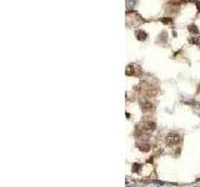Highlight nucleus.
I'll return each instance as SVG.
<instances>
[{
  "label": "nucleus",
  "instance_id": "6e6552de",
  "mask_svg": "<svg viewBox=\"0 0 200 187\" xmlns=\"http://www.w3.org/2000/svg\"><path fill=\"white\" fill-rule=\"evenodd\" d=\"M161 21H163V23H165V24H170V23H171L170 19H163Z\"/></svg>",
  "mask_w": 200,
  "mask_h": 187
},
{
  "label": "nucleus",
  "instance_id": "20e7f679",
  "mask_svg": "<svg viewBox=\"0 0 200 187\" xmlns=\"http://www.w3.org/2000/svg\"><path fill=\"white\" fill-rule=\"evenodd\" d=\"M136 36L139 40H145L146 39V33H144L143 30H140V31H136Z\"/></svg>",
  "mask_w": 200,
  "mask_h": 187
},
{
  "label": "nucleus",
  "instance_id": "f257e3e1",
  "mask_svg": "<svg viewBox=\"0 0 200 187\" xmlns=\"http://www.w3.org/2000/svg\"><path fill=\"white\" fill-rule=\"evenodd\" d=\"M180 141H181V136L179 133H176V132L168 133V136H166V143H168V145H170V146L178 145Z\"/></svg>",
  "mask_w": 200,
  "mask_h": 187
},
{
  "label": "nucleus",
  "instance_id": "39448f33",
  "mask_svg": "<svg viewBox=\"0 0 200 187\" xmlns=\"http://www.w3.org/2000/svg\"><path fill=\"white\" fill-rule=\"evenodd\" d=\"M191 44H195V45H200V36H196V37H193L189 40Z\"/></svg>",
  "mask_w": 200,
  "mask_h": 187
},
{
  "label": "nucleus",
  "instance_id": "423d86ee",
  "mask_svg": "<svg viewBox=\"0 0 200 187\" xmlns=\"http://www.w3.org/2000/svg\"><path fill=\"white\" fill-rule=\"evenodd\" d=\"M189 31H191V33H194V34H196L198 31H199V30H198V28H196V25H190V26H189Z\"/></svg>",
  "mask_w": 200,
  "mask_h": 187
},
{
  "label": "nucleus",
  "instance_id": "0eeeda50",
  "mask_svg": "<svg viewBox=\"0 0 200 187\" xmlns=\"http://www.w3.org/2000/svg\"><path fill=\"white\" fill-rule=\"evenodd\" d=\"M135 3H136V0H126V8H133Z\"/></svg>",
  "mask_w": 200,
  "mask_h": 187
},
{
  "label": "nucleus",
  "instance_id": "f03ea898",
  "mask_svg": "<svg viewBox=\"0 0 200 187\" xmlns=\"http://www.w3.org/2000/svg\"><path fill=\"white\" fill-rule=\"evenodd\" d=\"M140 106L144 111H150L154 108V105H153V102H150V100H141Z\"/></svg>",
  "mask_w": 200,
  "mask_h": 187
},
{
  "label": "nucleus",
  "instance_id": "7ed1b4c3",
  "mask_svg": "<svg viewBox=\"0 0 200 187\" xmlns=\"http://www.w3.org/2000/svg\"><path fill=\"white\" fill-rule=\"evenodd\" d=\"M138 149L140 150V151H143V152H148V151H150L151 146L149 145V143H139V145H138Z\"/></svg>",
  "mask_w": 200,
  "mask_h": 187
}]
</instances>
